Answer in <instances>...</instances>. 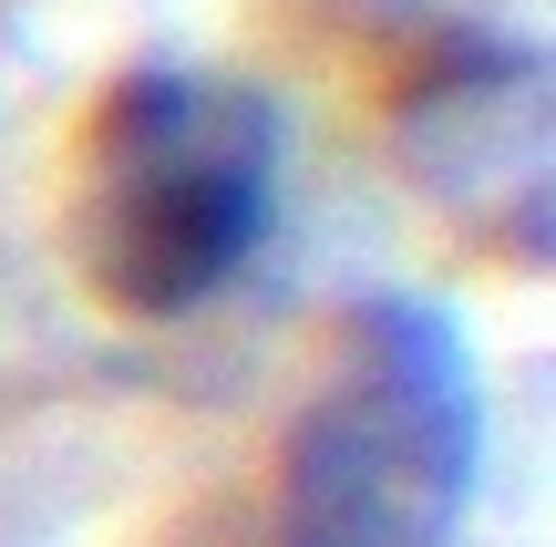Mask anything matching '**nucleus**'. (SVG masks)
Wrapping results in <instances>:
<instances>
[{"label": "nucleus", "mask_w": 556, "mask_h": 547, "mask_svg": "<svg viewBox=\"0 0 556 547\" xmlns=\"http://www.w3.org/2000/svg\"><path fill=\"white\" fill-rule=\"evenodd\" d=\"M413 176L505 259H546V62L516 41H454L402 94Z\"/></svg>", "instance_id": "nucleus-3"}, {"label": "nucleus", "mask_w": 556, "mask_h": 547, "mask_svg": "<svg viewBox=\"0 0 556 547\" xmlns=\"http://www.w3.org/2000/svg\"><path fill=\"white\" fill-rule=\"evenodd\" d=\"M278 103L248 73L144 62L73 145V269L124 321L206 310L278 217Z\"/></svg>", "instance_id": "nucleus-1"}, {"label": "nucleus", "mask_w": 556, "mask_h": 547, "mask_svg": "<svg viewBox=\"0 0 556 547\" xmlns=\"http://www.w3.org/2000/svg\"><path fill=\"white\" fill-rule=\"evenodd\" d=\"M484 486V362L443 300L381 289L340 321L278 445V547H454Z\"/></svg>", "instance_id": "nucleus-2"}]
</instances>
